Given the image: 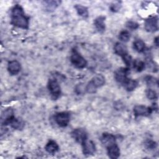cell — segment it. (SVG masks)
<instances>
[{"mask_svg":"<svg viewBox=\"0 0 159 159\" xmlns=\"http://www.w3.org/2000/svg\"><path fill=\"white\" fill-rule=\"evenodd\" d=\"M11 24L24 29L29 28V17L25 16L22 7L19 4L15 5L12 9Z\"/></svg>","mask_w":159,"mask_h":159,"instance_id":"1","label":"cell"},{"mask_svg":"<svg viewBox=\"0 0 159 159\" xmlns=\"http://www.w3.org/2000/svg\"><path fill=\"white\" fill-rule=\"evenodd\" d=\"M47 88L52 99H57L60 97L61 94V88L57 79L54 78L50 79L48 82Z\"/></svg>","mask_w":159,"mask_h":159,"instance_id":"2","label":"cell"},{"mask_svg":"<svg viewBox=\"0 0 159 159\" xmlns=\"http://www.w3.org/2000/svg\"><path fill=\"white\" fill-rule=\"evenodd\" d=\"M70 60L71 63L78 68H83L87 65V61L85 58L82 57L76 49H73L72 50Z\"/></svg>","mask_w":159,"mask_h":159,"instance_id":"3","label":"cell"},{"mask_svg":"<svg viewBox=\"0 0 159 159\" xmlns=\"http://www.w3.org/2000/svg\"><path fill=\"white\" fill-rule=\"evenodd\" d=\"M145 29L147 32H154L158 29V18L157 16H152L145 21Z\"/></svg>","mask_w":159,"mask_h":159,"instance_id":"4","label":"cell"},{"mask_svg":"<svg viewBox=\"0 0 159 159\" xmlns=\"http://www.w3.org/2000/svg\"><path fill=\"white\" fill-rule=\"evenodd\" d=\"M70 120V114L67 112H61L55 114V120L57 124L62 127L68 125Z\"/></svg>","mask_w":159,"mask_h":159,"instance_id":"5","label":"cell"},{"mask_svg":"<svg viewBox=\"0 0 159 159\" xmlns=\"http://www.w3.org/2000/svg\"><path fill=\"white\" fill-rule=\"evenodd\" d=\"M129 73L130 71L128 68H120L115 71L114 78L117 82L123 84L129 78L127 76Z\"/></svg>","mask_w":159,"mask_h":159,"instance_id":"6","label":"cell"},{"mask_svg":"<svg viewBox=\"0 0 159 159\" xmlns=\"http://www.w3.org/2000/svg\"><path fill=\"white\" fill-rule=\"evenodd\" d=\"M71 137L78 143H82L88 139V135L85 130L83 129H75L71 133Z\"/></svg>","mask_w":159,"mask_h":159,"instance_id":"7","label":"cell"},{"mask_svg":"<svg viewBox=\"0 0 159 159\" xmlns=\"http://www.w3.org/2000/svg\"><path fill=\"white\" fill-rule=\"evenodd\" d=\"M152 107H147L142 105H137L134 107V112L136 116H148L153 112Z\"/></svg>","mask_w":159,"mask_h":159,"instance_id":"8","label":"cell"},{"mask_svg":"<svg viewBox=\"0 0 159 159\" xmlns=\"http://www.w3.org/2000/svg\"><path fill=\"white\" fill-rule=\"evenodd\" d=\"M83 153L84 155H93L96 152V146L94 143L91 141L86 139L82 143Z\"/></svg>","mask_w":159,"mask_h":159,"instance_id":"9","label":"cell"},{"mask_svg":"<svg viewBox=\"0 0 159 159\" xmlns=\"http://www.w3.org/2000/svg\"><path fill=\"white\" fill-rule=\"evenodd\" d=\"M14 117L13 110L11 108L6 109L1 114V123L2 125H8Z\"/></svg>","mask_w":159,"mask_h":159,"instance_id":"10","label":"cell"},{"mask_svg":"<svg viewBox=\"0 0 159 159\" xmlns=\"http://www.w3.org/2000/svg\"><path fill=\"white\" fill-rule=\"evenodd\" d=\"M106 148L107 155L109 158L112 159H116L119 158L120 156V149L116 143L108 146L106 147Z\"/></svg>","mask_w":159,"mask_h":159,"instance_id":"11","label":"cell"},{"mask_svg":"<svg viewBox=\"0 0 159 159\" xmlns=\"http://www.w3.org/2000/svg\"><path fill=\"white\" fill-rule=\"evenodd\" d=\"M20 64L17 60H12L8 63L7 70L11 75H16L20 71Z\"/></svg>","mask_w":159,"mask_h":159,"instance_id":"12","label":"cell"},{"mask_svg":"<svg viewBox=\"0 0 159 159\" xmlns=\"http://www.w3.org/2000/svg\"><path fill=\"white\" fill-rule=\"evenodd\" d=\"M101 140L103 145L107 147L108 146L116 143V137L111 134L104 133L102 135Z\"/></svg>","mask_w":159,"mask_h":159,"instance_id":"13","label":"cell"},{"mask_svg":"<svg viewBox=\"0 0 159 159\" xmlns=\"http://www.w3.org/2000/svg\"><path fill=\"white\" fill-rule=\"evenodd\" d=\"M105 19L106 17L104 16H101L98 17L94 20V25L96 29L99 32H103L105 30V28H106L105 22H104Z\"/></svg>","mask_w":159,"mask_h":159,"instance_id":"14","label":"cell"},{"mask_svg":"<svg viewBox=\"0 0 159 159\" xmlns=\"http://www.w3.org/2000/svg\"><path fill=\"white\" fill-rule=\"evenodd\" d=\"M59 1H45L43 2V6L45 11L51 12L54 11L60 4Z\"/></svg>","mask_w":159,"mask_h":159,"instance_id":"15","label":"cell"},{"mask_svg":"<svg viewBox=\"0 0 159 159\" xmlns=\"http://www.w3.org/2000/svg\"><path fill=\"white\" fill-rule=\"evenodd\" d=\"M45 150L50 154H54L57 152L59 150V146L56 142L54 140H50L48 142L45 147Z\"/></svg>","mask_w":159,"mask_h":159,"instance_id":"16","label":"cell"},{"mask_svg":"<svg viewBox=\"0 0 159 159\" xmlns=\"http://www.w3.org/2000/svg\"><path fill=\"white\" fill-rule=\"evenodd\" d=\"M96 88L102 86L105 83V78L101 74H98L95 75L90 81Z\"/></svg>","mask_w":159,"mask_h":159,"instance_id":"17","label":"cell"},{"mask_svg":"<svg viewBox=\"0 0 159 159\" xmlns=\"http://www.w3.org/2000/svg\"><path fill=\"white\" fill-rule=\"evenodd\" d=\"M122 84L127 91H132L137 88L138 85V82L135 80L128 78Z\"/></svg>","mask_w":159,"mask_h":159,"instance_id":"18","label":"cell"},{"mask_svg":"<svg viewBox=\"0 0 159 159\" xmlns=\"http://www.w3.org/2000/svg\"><path fill=\"white\" fill-rule=\"evenodd\" d=\"M114 52L117 55H119L122 57L125 53H127V50L126 47L122 43L120 42H117L114 47Z\"/></svg>","mask_w":159,"mask_h":159,"instance_id":"19","label":"cell"},{"mask_svg":"<svg viewBox=\"0 0 159 159\" xmlns=\"http://www.w3.org/2000/svg\"><path fill=\"white\" fill-rule=\"evenodd\" d=\"M75 8L79 16L84 18L88 17V11L86 7L81 4H76Z\"/></svg>","mask_w":159,"mask_h":159,"instance_id":"20","label":"cell"},{"mask_svg":"<svg viewBox=\"0 0 159 159\" xmlns=\"http://www.w3.org/2000/svg\"><path fill=\"white\" fill-rule=\"evenodd\" d=\"M9 125H11V127H12L14 129L20 130V129H23V127L24 126V121L22 120L14 117L11 121Z\"/></svg>","mask_w":159,"mask_h":159,"instance_id":"21","label":"cell"},{"mask_svg":"<svg viewBox=\"0 0 159 159\" xmlns=\"http://www.w3.org/2000/svg\"><path fill=\"white\" fill-rule=\"evenodd\" d=\"M134 49L139 53L144 52L145 49V44L144 42L140 39H137L133 43Z\"/></svg>","mask_w":159,"mask_h":159,"instance_id":"22","label":"cell"},{"mask_svg":"<svg viewBox=\"0 0 159 159\" xmlns=\"http://www.w3.org/2000/svg\"><path fill=\"white\" fill-rule=\"evenodd\" d=\"M132 66L134 70L137 72H141L145 67V63L140 60H135L132 62Z\"/></svg>","mask_w":159,"mask_h":159,"instance_id":"23","label":"cell"},{"mask_svg":"<svg viewBox=\"0 0 159 159\" xmlns=\"http://www.w3.org/2000/svg\"><path fill=\"white\" fill-rule=\"evenodd\" d=\"M145 80L146 81L147 84L149 87H154V86H158V80L152 76H147L145 78Z\"/></svg>","mask_w":159,"mask_h":159,"instance_id":"24","label":"cell"},{"mask_svg":"<svg viewBox=\"0 0 159 159\" xmlns=\"http://www.w3.org/2000/svg\"><path fill=\"white\" fill-rule=\"evenodd\" d=\"M130 38V34L127 30H122L119 34V39L120 41L123 42H127L129 40Z\"/></svg>","mask_w":159,"mask_h":159,"instance_id":"25","label":"cell"},{"mask_svg":"<svg viewBox=\"0 0 159 159\" xmlns=\"http://www.w3.org/2000/svg\"><path fill=\"white\" fill-rule=\"evenodd\" d=\"M146 96L150 100H156L158 98L157 92L152 88H148L146 90Z\"/></svg>","mask_w":159,"mask_h":159,"instance_id":"26","label":"cell"},{"mask_svg":"<svg viewBox=\"0 0 159 159\" xmlns=\"http://www.w3.org/2000/svg\"><path fill=\"white\" fill-rule=\"evenodd\" d=\"M144 146L147 150H152L156 148L157 144L155 141L150 139H147L144 142Z\"/></svg>","mask_w":159,"mask_h":159,"instance_id":"27","label":"cell"},{"mask_svg":"<svg viewBox=\"0 0 159 159\" xmlns=\"http://www.w3.org/2000/svg\"><path fill=\"white\" fill-rule=\"evenodd\" d=\"M121 57H122V58L124 62L125 63V64L127 66L130 67V66L132 65L133 60H132V57H131L130 55H129L128 53L124 54V55H122Z\"/></svg>","mask_w":159,"mask_h":159,"instance_id":"28","label":"cell"},{"mask_svg":"<svg viewBox=\"0 0 159 159\" xmlns=\"http://www.w3.org/2000/svg\"><path fill=\"white\" fill-rule=\"evenodd\" d=\"M125 25L128 29H131V30H135V29H138L139 27V24L133 20H128L126 22Z\"/></svg>","mask_w":159,"mask_h":159,"instance_id":"29","label":"cell"},{"mask_svg":"<svg viewBox=\"0 0 159 159\" xmlns=\"http://www.w3.org/2000/svg\"><path fill=\"white\" fill-rule=\"evenodd\" d=\"M96 90H97V88L94 86V85L91 81H89L86 86V91L88 93H94L96 91Z\"/></svg>","mask_w":159,"mask_h":159,"instance_id":"30","label":"cell"},{"mask_svg":"<svg viewBox=\"0 0 159 159\" xmlns=\"http://www.w3.org/2000/svg\"><path fill=\"white\" fill-rule=\"evenodd\" d=\"M119 4H114V5H112L111 7V11H112L114 12H116V11L119 10Z\"/></svg>","mask_w":159,"mask_h":159,"instance_id":"31","label":"cell"},{"mask_svg":"<svg viewBox=\"0 0 159 159\" xmlns=\"http://www.w3.org/2000/svg\"><path fill=\"white\" fill-rule=\"evenodd\" d=\"M154 43L155 44L156 47L158 46V37H157L155 39H154Z\"/></svg>","mask_w":159,"mask_h":159,"instance_id":"32","label":"cell"}]
</instances>
